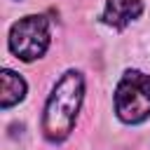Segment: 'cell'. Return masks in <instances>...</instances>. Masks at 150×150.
Segmentation results:
<instances>
[{
  "mask_svg": "<svg viewBox=\"0 0 150 150\" xmlns=\"http://www.w3.org/2000/svg\"><path fill=\"white\" fill-rule=\"evenodd\" d=\"M82 94H84V82L77 70L63 73L61 80L54 84L45 105V117H42V131L49 141L59 143L73 131V124L82 103Z\"/></svg>",
  "mask_w": 150,
  "mask_h": 150,
  "instance_id": "cell-1",
  "label": "cell"
},
{
  "mask_svg": "<svg viewBox=\"0 0 150 150\" xmlns=\"http://www.w3.org/2000/svg\"><path fill=\"white\" fill-rule=\"evenodd\" d=\"M26 96V82L12 70H2V108L7 110L9 105L19 103Z\"/></svg>",
  "mask_w": 150,
  "mask_h": 150,
  "instance_id": "cell-5",
  "label": "cell"
},
{
  "mask_svg": "<svg viewBox=\"0 0 150 150\" xmlns=\"http://www.w3.org/2000/svg\"><path fill=\"white\" fill-rule=\"evenodd\" d=\"M49 47V21L40 14L19 19L9 30V49L21 61L40 59Z\"/></svg>",
  "mask_w": 150,
  "mask_h": 150,
  "instance_id": "cell-3",
  "label": "cell"
},
{
  "mask_svg": "<svg viewBox=\"0 0 150 150\" xmlns=\"http://www.w3.org/2000/svg\"><path fill=\"white\" fill-rule=\"evenodd\" d=\"M143 12L141 0H108L103 9V21L112 28H124L134 19H138Z\"/></svg>",
  "mask_w": 150,
  "mask_h": 150,
  "instance_id": "cell-4",
  "label": "cell"
},
{
  "mask_svg": "<svg viewBox=\"0 0 150 150\" xmlns=\"http://www.w3.org/2000/svg\"><path fill=\"white\" fill-rule=\"evenodd\" d=\"M115 112L122 122L138 124L150 117V75L127 70L115 89Z\"/></svg>",
  "mask_w": 150,
  "mask_h": 150,
  "instance_id": "cell-2",
  "label": "cell"
}]
</instances>
